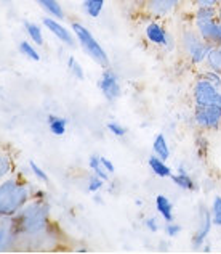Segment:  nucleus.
<instances>
[{
  "label": "nucleus",
  "instance_id": "423d86ee",
  "mask_svg": "<svg viewBox=\"0 0 221 254\" xmlns=\"http://www.w3.org/2000/svg\"><path fill=\"white\" fill-rule=\"evenodd\" d=\"M192 100L197 106H221V89L199 77L192 85Z\"/></svg>",
  "mask_w": 221,
  "mask_h": 254
},
{
  "label": "nucleus",
  "instance_id": "f704fd0d",
  "mask_svg": "<svg viewBox=\"0 0 221 254\" xmlns=\"http://www.w3.org/2000/svg\"><path fill=\"white\" fill-rule=\"evenodd\" d=\"M196 6H218L220 0H192Z\"/></svg>",
  "mask_w": 221,
  "mask_h": 254
},
{
  "label": "nucleus",
  "instance_id": "f257e3e1",
  "mask_svg": "<svg viewBox=\"0 0 221 254\" xmlns=\"http://www.w3.org/2000/svg\"><path fill=\"white\" fill-rule=\"evenodd\" d=\"M16 227L19 233V240L28 238L34 242L36 248L42 246L44 240L50 237L51 232V219H50V204L46 199L31 198L23 206L16 216Z\"/></svg>",
  "mask_w": 221,
  "mask_h": 254
},
{
  "label": "nucleus",
  "instance_id": "a878e982",
  "mask_svg": "<svg viewBox=\"0 0 221 254\" xmlns=\"http://www.w3.org/2000/svg\"><path fill=\"white\" fill-rule=\"evenodd\" d=\"M210 212H212L213 227H218V229H221V195H215L212 198Z\"/></svg>",
  "mask_w": 221,
  "mask_h": 254
},
{
  "label": "nucleus",
  "instance_id": "cd10ccee",
  "mask_svg": "<svg viewBox=\"0 0 221 254\" xmlns=\"http://www.w3.org/2000/svg\"><path fill=\"white\" fill-rule=\"evenodd\" d=\"M199 77H204L205 81H209L210 84H213L215 87H218V89H221V74H220V72L205 68V69H202L199 72Z\"/></svg>",
  "mask_w": 221,
  "mask_h": 254
},
{
  "label": "nucleus",
  "instance_id": "f3484780",
  "mask_svg": "<svg viewBox=\"0 0 221 254\" xmlns=\"http://www.w3.org/2000/svg\"><path fill=\"white\" fill-rule=\"evenodd\" d=\"M39 3V6L42 8L46 16H51V18H56V19H64L66 18V13L63 5L58 2V0H36Z\"/></svg>",
  "mask_w": 221,
  "mask_h": 254
},
{
  "label": "nucleus",
  "instance_id": "bb28decb",
  "mask_svg": "<svg viewBox=\"0 0 221 254\" xmlns=\"http://www.w3.org/2000/svg\"><path fill=\"white\" fill-rule=\"evenodd\" d=\"M68 69L71 71V74L77 79V81H84L85 79V71L82 68V64L76 58V57H69L68 58Z\"/></svg>",
  "mask_w": 221,
  "mask_h": 254
},
{
  "label": "nucleus",
  "instance_id": "c85d7f7f",
  "mask_svg": "<svg viewBox=\"0 0 221 254\" xmlns=\"http://www.w3.org/2000/svg\"><path fill=\"white\" fill-rule=\"evenodd\" d=\"M104 180L101 177H98L96 174H91V176L88 177V180H87V191L88 193H96L99 191L104 187Z\"/></svg>",
  "mask_w": 221,
  "mask_h": 254
},
{
  "label": "nucleus",
  "instance_id": "9d476101",
  "mask_svg": "<svg viewBox=\"0 0 221 254\" xmlns=\"http://www.w3.org/2000/svg\"><path fill=\"white\" fill-rule=\"evenodd\" d=\"M18 240L19 233L15 217L0 216V253L13 250Z\"/></svg>",
  "mask_w": 221,
  "mask_h": 254
},
{
  "label": "nucleus",
  "instance_id": "4468645a",
  "mask_svg": "<svg viewBox=\"0 0 221 254\" xmlns=\"http://www.w3.org/2000/svg\"><path fill=\"white\" fill-rule=\"evenodd\" d=\"M173 184H175L178 189H181L184 191H196L199 189L197 182L194 180V177L189 174V171L186 169V166H178L177 172H173L172 176Z\"/></svg>",
  "mask_w": 221,
  "mask_h": 254
},
{
  "label": "nucleus",
  "instance_id": "4be33fe9",
  "mask_svg": "<svg viewBox=\"0 0 221 254\" xmlns=\"http://www.w3.org/2000/svg\"><path fill=\"white\" fill-rule=\"evenodd\" d=\"M106 5V0H82V10L88 18H99Z\"/></svg>",
  "mask_w": 221,
  "mask_h": 254
},
{
  "label": "nucleus",
  "instance_id": "7ed1b4c3",
  "mask_svg": "<svg viewBox=\"0 0 221 254\" xmlns=\"http://www.w3.org/2000/svg\"><path fill=\"white\" fill-rule=\"evenodd\" d=\"M178 47L181 49L183 55L187 58L192 66H202L207 62V57L212 50V44L204 41L200 34L196 31V28H184L179 34V42Z\"/></svg>",
  "mask_w": 221,
  "mask_h": 254
},
{
  "label": "nucleus",
  "instance_id": "6e6552de",
  "mask_svg": "<svg viewBox=\"0 0 221 254\" xmlns=\"http://www.w3.org/2000/svg\"><path fill=\"white\" fill-rule=\"evenodd\" d=\"M194 123L204 132L221 129V106H197L194 105Z\"/></svg>",
  "mask_w": 221,
  "mask_h": 254
},
{
  "label": "nucleus",
  "instance_id": "9b49d317",
  "mask_svg": "<svg viewBox=\"0 0 221 254\" xmlns=\"http://www.w3.org/2000/svg\"><path fill=\"white\" fill-rule=\"evenodd\" d=\"M194 28L200 37L212 45L221 44V18L212 19H194Z\"/></svg>",
  "mask_w": 221,
  "mask_h": 254
},
{
  "label": "nucleus",
  "instance_id": "7c9ffc66",
  "mask_svg": "<svg viewBox=\"0 0 221 254\" xmlns=\"http://www.w3.org/2000/svg\"><path fill=\"white\" fill-rule=\"evenodd\" d=\"M196 146H197V155L199 158H207V150H209V140L204 133H199L196 137Z\"/></svg>",
  "mask_w": 221,
  "mask_h": 254
},
{
  "label": "nucleus",
  "instance_id": "2f4dec72",
  "mask_svg": "<svg viewBox=\"0 0 221 254\" xmlns=\"http://www.w3.org/2000/svg\"><path fill=\"white\" fill-rule=\"evenodd\" d=\"M108 130H109V133H112L114 137H119V138H122V137H125L127 135V127L125 126H122L120 123H117V121H109L108 123Z\"/></svg>",
  "mask_w": 221,
  "mask_h": 254
},
{
  "label": "nucleus",
  "instance_id": "f8f14e48",
  "mask_svg": "<svg viewBox=\"0 0 221 254\" xmlns=\"http://www.w3.org/2000/svg\"><path fill=\"white\" fill-rule=\"evenodd\" d=\"M179 5H181V0H146L144 11L151 18L165 19L172 16L179 8Z\"/></svg>",
  "mask_w": 221,
  "mask_h": 254
},
{
  "label": "nucleus",
  "instance_id": "dca6fc26",
  "mask_svg": "<svg viewBox=\"0 0 221 254\" xmlns=\"http://www.w3.org/2000/svg\"><path fill=\"white\" fill-rule=\"evenodd\" d=\"M154 204H156V211L159 212V216L162 217L165 222H172V220H175V208H173V203L170 201L169 196L157 195Z\"/></svg>",
  "mask_w": 221,
  "mask_h": 254
},
{
  "label": "nucleus",
  "instance_id": "b1692460",
  "mask_svg": "<svg viewBox=\"0 0 221 254\" xmlns=\"http://www.w3.org/2000/svg\"><path fill=\"white\" fill-rule=\"evenodd\" d=\"M18 50L23 57H26L31 62H40V53L37 50V47L34 42L31 41H21L18 45Z\"/></svg>",
  "mask_w": 221,
  "mask_h": 254
},
{
  "label": "nucleus",
  "instance_id": "ddd939ff",
  "mask_svg": "<svg viewBox=\"0 0 221 254\" xmlns=\"http://www.w3.org/2000/svg\"><path fill=\"white\" fill-rule=\"evenodd\" d=\"M42 24H44V28L48 31L51 36H55L59 42H63L64 45H68V47L76 45V42H77L76 34H74L72 29L66 28V26L61 23V19L45 16V18H42Z\"/></svg>",
  "mask_w": 221,
  "mask_h": 254
},
{
  "label": "nucleus",
  "instance_id": "c756f323",
  "mask_svg": "<svg viewBox=\"0 0 221 254\" xmlns=\"http://www.w3.org/2000/svg\"><path fill=\"white\" fill-rule=\"evenodd\" d=\"M29 169H31V172H32V176H34L39 182H42V184H46L48 182V174H46L40 166L37 164V163H34V161H31L29 163Z\"/></svg>",
  "mask_w": 221,
  "mask_h": 254
},
{
  "label": "nucleus",
  "instance_id": "c9c22d12",
  "mask_svg": "<svg viewBox=\"0 0 221 254\" xmlns=\"http://www.w3.org/2000/svg\"><path fill=\"white\" fill-rule=\"evenodd\" d=\"M101 163H103V166H104V169L108 171V172L111 174V176H112L114 172H116V166L112 164V161H111L109 158H106V156H101Z\"/></svg>",
  "mask_w": 221,
  "mask_h": 254
},
{
  "label": "nucleus",
  "instance_id": "1a4fd4ad",
  "mask_svg": "<svg viewBox=\"0 0 221 254\" xmlns=\"http://www.w3.org/2000/svg\"><path fill=\"white\" fill-rule=\"evenodd\" d=\"M98 87L101 90L103 97L108 102H116L122 95V84H120V77L112 68H104L101 76H99Z\"/></svg>",
  "mask_w": 221,
  "mask_h": 254
},
{
  "label": "nucleus",
  "instance_id": "5701e85b",
  "mask_svg": "<svg viewBox=\"0 0 221 254\" xmlns=\"http://www.w3.org/2000/svg\"><path fill=\"white\" fill-rule=\"evenodd\" d=\"M88 168L93 174H96L98 177H101L104 182H108L109 177H111V174L104 169V166L101 163V156L99 155H91L88 158Z\"/></svg>",
  "mask_w": 221,
  "mask_h": 254
},
{
  "label": "nucleus",
  "instance_id": "72a5a7b5",
  "mask_svg": "<svg viewBox=\"0 0 221 254\" xmlns=\"http://www.w3.org/2000/svg\"><path fill=\"white\" fill-rule=\"evenodd\" d=\"M144 227L151 233H157L160 230V222H159V219L156 216H149V217L144 219Z\"/></svg>",
  "mask_w": 221,
  "mask_h": 254
},
{
  "label": "nucleus",
  "instance_id": "6ab92c4d",
  "mask_svg": "<svg viewBox=\"0 0 221 254\" xmlns=\"http://www.w3.org/2000/svg\"><path fill=\"white\" fill-rule=\"evenodd\" d=\"M46 124H48V130L55 137H63L66 130H68V119L56 115H48L46 118Z\"/></svg>",
  "mask_w": 221,
  "mask_h": 254
},
{
  "label": "nucleus",
  "instance_id": "393cba45",
  "mask_svg": "<svg viewBox=\"0 0 221 254\" xmlns=\"http://www.w3.org/2000/svg\"><path fill=\"white\" fill-rule=\"evenodd\" d=\"M205 66L209 69H213L221 74V45H213L212 50L207 57V62Z\"/></svg>",
  "mask_w": 221,
  "mask_h": 254
},
{
  "label": "nucleus",
  "instance_id": "473e14b6",
  "mask_svg": "<svg viewBox=\"0 0 221 254\" xmlns=\"http://www.w3.org/2000/svg\"><path fill=\"white\" fill-rule=\"evenodd\" d=\"M165 235L169 237V238H177L179 233H181V230H183V227L179 225V224H177L175 220H172V222H167L165 224Z\"/></svg>",
  "mask_w": 221,
  "mask_h": 254
},
{
  "label": "nucleus",
  "instance_id": "412c9836",
  "mask_svg": "<svg viewBox=\"0 0 221 254\" xmlns=\"http://www.w3.org/2000/svg\"><path fill=\"white\" fill-rule=\"evenodd\" d=\"M13 171H15V166H13V156L10 155L8 150L0 148V182L8 176H11Z\"/></svg>",
  "mask_w": 221,
  "mask_h": 254
},
{
  "label": "nucleus",
  "instance_id": "f03ea898",
  "mask_svg": "<svg viewBox=\"0 0 221 254\" xmlns=\"http://www.w3.org/2000/svg\"><path fill=\"white\" fill-rule=\"evenodd\" d=\"M32 185L18 176H8L0 182V216L15 217L32 198Z\"/></svg>",
  "mask_w": 221,
  "mask_h": 254
},
{
  "label": "nucleus",
  "instance_id": "2eb2a0df",
  "mask_svg": "<svg viewBox=\"0 0 221 254\" xmlns=\"http://www.w3.org/2000/svg\"><path fill=\"white\" fill-rule=\"evenodd\" d=\"M147 166H149L154 176H157L160 179H172L173 176V169L167 164V161H164L162 158H159L156 155H151L147 158Z\"/></svg>",
  "mask_w": 221,
  "mask_h": 254
},
{
  "label": "nucleus",
  "instance_id": "0eeeda50",
  "mask_svg": "<svg viewBox=\"0 0 221 254\" xmlns=\"http://www.w3.org/2000/svg\"><path fill=\"white\" fill-rule=\"evenodd\" d=\"M213 227V220H212V212L210 208H207L205 203H199L197 206V227L194 230L192 237H191V245L194 250H202V246L207 243V238H209L210 232Z\"/></svg>",
  "mask_w": 221,
  "mask_h": 254
},
{
  "label": "nucleus",
  "instance_id": "39448f33",
  "mask_svg": "<svg viewBox=\"0 0 221 254\" xmlns=\"http://www.w3.org/2000/svg\"><path fill=\"white\" fill-rule=\"evenodd\" d=\"M144 37L149 44H152L154 47H159V49H164L167 53H172L178 49L177 39L160 23V19L151 18L147 21V24L144 26Z\"/></svg>",
  "mask_w": 221,
  "mask_h": 254
},
{
  "label": "nucleus",
  "instance_id": "a211bd4d",
  "mask_svg": "<svg viewBox=\"0 0 221 254\" xmlns=\"http://www.w3.org/2000/svg\"><path fill=\"white\" fill-rule=\"evenodd\" d=\"M24 32H26V36L29 37V41L34 42L36 45L42 47L45 44L44 24H39V23H34V21H26L24 23Z\"/></svg>",
  "mask_w": 221,
  "mask_h": 254
},
{
  "label": "nucleus",
  "instance_id": "20e7f679",
  "mask_svg": "<svg viewBox=\"0 0 221 254\" xmlns=\"http://www.w3.org/2000/svg\"><path fill=\"white\" fill-rule=\"evenodd\" d=\"M71 29L74 31L79 45L82 47V50L87 53V55H88L96 64L101 66V68H108L109 66L108 52H106L103 49V45L96 41V37L91 34V31L79 21H74L71 24Z\"/></svg>",
  "mask_w": 221,
  "mask_h": 254
},
{
  "label": "nucleus",
  "instance_id": "aec40b11",
  "mask_svg": "<svg viewBox=\"0 0 221 254\" xmlns=\"http://www.w3.org/2000/svg\"><path fill=\"white\" fill-rule=\"evenodd\" d=\"M152 155L162 158L164 161L170 159V145L164 133H157V137L152 142Z\"/></svg>",
  "mask_w": 221,
  "mask_h": 254
},
{
  "label": "nucleus",
  "instance_id": "e433bc0d",
  "mask_svg": "<svg viewBox=\"0 0 221 254\" xmlns=\"http://www.w3.org/2000/svg\"><path fill=\"white\" fill-rule=\"evenodd\" d=\"M220 45H221V44H220Z\"/></svg>",
  "mask_w": 221,
  "mask_h": 254
}]
</instances>
